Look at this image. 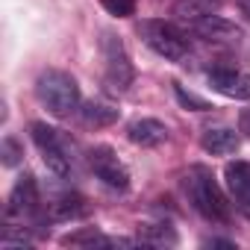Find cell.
<instances>
[{
    "label": "cell",
    "mask_w": 250,
    "mask_h": 250,
    "mask_svg": "<svg viewBox=\"0 0 250 250\" xmlns=\"http://www.w3.org/2000/svg\"><path fill=\"white\" fill-rule=\"evenodd\" d=\"M191 33H197L200 39L212 42V44H235L241 42V27H235L232 21L221 18V15H206L191 21Z\"/></svg>",
    "instance_id": "cell-7"
},
{
    "label": "cell",
    "mask_w": 250,
    "mask_h": 250,
    "mask_svg": "<svg viewBox=\"0 0 250 250\" xmlns=\"http://www.w3.org/2000/svg\"><path fill=\"white\" fill-rule=\"evenodd\" d=\"M139 241L150 244V247H174L180 241L177 229L171 224H139Z\"/></svg>",
    "instance_id": "cell-14"
},
{
    "label": "cell",
    "mask_w": 250,
    "mask_h": 250,
    "mask_svg": "<svg viewBox=\"0 0 250 250\" xmlns=\"http://www.w3.org/2000/svg\"><path fill=\"white\" fill-rule=\"evenodd\" d=\"M100 3L115 18H130V15H136V0H100Z\"/></svg>",
    "instance_id": "cell-21"
},
{
    "label": "cell",
    "mask_w": 250,
    "mask_h": 250,
    "mask_svg": "<svg viewBox=\"0 0 250 250\" xmlns=\"http://www.w3.org/2000/svg\"><path fill=\"white\" fill-rule=\"evenodd\" d=\"M174 97H177V103H180L183 109H191V112H209V109H212V103H209L206 97L188 91V88L180 85V83H174Z\"/></svg>",
    "instance_id": "cell-19"
},
{
    "label": "cell",
    "mask_w": 250,
    "mask_h": 250,
    "mask_svg": "<svg viewBox=\"0 0 250 250\" xmlns=\"http://www.w3.org/2000/svg\"><path fill=\"white\" fill-rule=\"evenodd\" d=\"M224 180H227L229 194L241 206H250V162H227Z\"/></svg>",
    "instance_id": "cell-11"
},
{
    "label": "cell",
    "mask_w": 250,
    "mask_h": 250,
    "mask_svg": "<svg viewBox=\"0 0 250 250\" xmlns=\"http://www.w3.org/2000/svg\"><path fill=\"white\" fill-rule=\"evenodd\" d=\"M59 241H62L65 247H109V238L100 235L94 227H83V229H77V232H68V235H62Z\"/></svg>",
    "instance_id": "cell-17"
},
{
    "label": "cell",
    "mask_w": 250,
    "mask_h": 250,
    "mask_svg": "<svg viewBox=\"0 0 250 250\" xmlns=\"http://www.w3.org/2000/svg\"><path fill=\"white\" fill-rule=\"evenodd\" d=\"M127 139L139 147H159L168 139V127L156 118H136L127 127Z\"/></svg>",
    "instance_id": "cell-9"
},
{
    "label": "cell",
    "mask_w": 250,
    "mask_h": 250,
    "mask_svg": "<svg viewBox=\"0 0 250 250\" xmlns=\"http://www.w3.org/2000/svg\"><path fill=\"white\" fill-rule=\"evenodd\" d=\"M39 203H42V197H39L36 177H33V174H21V177L15 180V186H12V191H9V206H6V212H9L12 218H30V215L39 212Z\"/></svg>",
    "instance_id": "cell-6"
},
{
    "label": "cell",
    "mask_w": 250,
    "mask_h": 250,
    "mask_svg": "<svg viewBox=\"0 0 250 250\" xmlns=\"http://www.w3.org/2000/svg\"><path fill=\"white\" fill-rule=\"evenodd\" d=\"M100 50H103V59H106V80H103L106 91L124 94L136 80V68L130 62L127 47H124V42L115 33H103L100 36Z\"/></svg>",
    "instance_id": "cell-3"
},
{
    "label": "cell",
    "mask_w": 250,
    "mask_h": 250,
    "mask_svg": "<svg viewBox=\"0 0 250 250\" xmlns=\"http://www.w3.org/2000/svg\"><path fill=\"white\" fill-rule=\"evenodd\" d=\"M206 247H235L232 241H227V238H209V241H203Z\"/></svg>",
    "instance_id": "cell-23"
},
{
    "label": "cell",
    "mask_w": 250,
    "mask_h": 250,
    "mask_svg": "<svg viewBox=\"0 0 250 250\" xmlns=\"http://www.w3.org/2000/svg\"><path fill=\"white\" fill-rule=\"evenodd\" d=\"M85 212H88V206H85V200L80 194H62V197L47 203V215L53 221H77Z\"/></svg>",
    "instance_id": "cell-13"
},
{
    "label": "cell",
    "mask_w": 250,
    "mask_h": 250,
    "mask_svg": "<svg viewBox=\"0 0 250 250\" xmlns=\"http://www.w3.org/2000/svg\"><path fill=\"white\" fill-rule=\"evenodd\" d=\"M235 6H238V12L250 21V0H235Z\"/></svg>",
    "instance_id": "cell-24"
},
{
    "label": "cell",
    "mask_w": 250,
    "mask_h": 250,
    "mask_svg": "<svg viewBox=\"0 0 250 250\" xmlns=\"http://www.w3.org/2000/svg\"><path fill=\"white\" fill-rule=\"evenodd\" d=\"M118 118H121V112L112 103H103V100H88L80 109V121L85 124V127H94V130L109 127V124H115Z\"/></svg>",
    "instance_id": "cell-12"
},
{
    "label": "cell",
    "mask_w": 250,
    "mask_h": 250,
    "mask_svg": "<svg viewBox=\"0 0 250 250\" xmlns=\"http://www.w3.org/2000/svg\"><path fill=\"white\" fill-rule=\"evenodd\" d=\"M142 39H145V44H147L153 53H159V56L168 59V62H180V59H186V53H188L186 39H183L171 24H165V21H145V24H142Z\"/></svg>",
    "instance_id": "cell-4"
},
{
    "label": "cell",
    "mask_w": 250,
    "mask_h": 250,
    "mask_svg": "<svg viewBox=\"0 0 250 250\" xmlns=\"http://www.w3.org/2000/svg\"><path fill=\"white\" fill-rule=\"evenodd\" d=\"M186 194L191 200V206L206 218V221H229V203L221 191V186L215 183L212 171H206L203 165L191 168L186 177Z\"/></svg>",
    "instance_id": "cell-1"
},
{
    "label": "cell",
    "mask_w": 250,
    "mask_h": 250,
    "mask_svg": "<svg viewBox=\"0 0 250 250\" xmlns=\"http://www.w3.org/2000/svg\"><path fill=\"white\" fill-rule=\"evenodd\" d=\"M36 97L56 118H68L80 109V85L65 71H44L36 80Z\"/></svg>",
    "instance_id": "cell-2"
},
{
    "label": "cell",
    "mask_w": 250,
    "mask_h": 250,
    "mask_svg": "<svg viewBox=\"0 0 250 250\" xmlns=\"http://www.w3.org/2000/svg\"><path fill=\"white\" fill-rule=\"evenodd\" d=\"M218 9V0H177L174 3V15L180 21H197V18H206V15H215Z\"/></svg>",
    "instance_id": "cell-15"
},
{
    "label": "cell",
    "mask_w": 250,
    "mask_h": 250,
    "mask_svg": "<svg viewBox=\"0 0 250 250\" xmlns=\"http://www.w3.org/2000/svg\"><path fill=\"white\" fill-rule=\"evenodd\" d=\"M30 133H33V142L39 145V150H44V147H56V145H65L62 133L53 130V127H47L44 121H36L33 127H30Z\"/></svg>",
    "instance_id": "cell-18"
},
{
    "label": "cell",
    "mask_w": 250,
    "mask_h": 250,
    "mask_svg": "<svg viewBox=\"0 0 250 250\" xmlns=\"http://www.w3.org/2000/svg\"><path fill=\"white\" fill-rule=\"evenodd\" d=\"M200 145H203V150L212 153V156H229V153L238 150L241 139H238V133L229 130V127H209V130L200 136Z\"/></svg>",
    "instance_id": "cell-10"
},
{
    "label": "cell",
    "mask_w": 250,
    "mask_h": 250,
    "mask_svg": "<svg viewBox=\"0 0 250 250\" xmlns=\"http://www.w3.org/2000/svg\"><path fill=\"white\" fill-rule=\"evenodd\" d=\"M88 165L106 188H112V191H127L130 188V171L124 168V162L115 156L112 147H94L88 153Z\"/></svg>",
    "instance_id": "cell-5"
},
{
    "label": "cell",
    "mask_w": 250,
    "mask_h": 250,
    "mask_svg": "<svg viewBox=\"0 0 250 250\" xmlns=\"http://www.w3.org/2000/svg\"><path fill=\"white\" fill-rule=\"evenodd\" d=\"M42 159L44 165L59 177V180H68L74 174V165H71V153H68V145H56V147H44L42 150Z\"/></svg>",
    "instance_id": "cell-16"
},
{
    "label": "cell",
    "mask_w": 250,
    "mask_h": 250,
    "mask_svg": "<svg viewBox=\"0 0 250 250\" xmlns=\"http://www.w3.org/2000/svg\"><path fill=\"white\" fill-rule=\"evenodd\" d=\"M209 85L232 100H250V74L232 71V68H215L209 71Z\"/></svg>",
    "instance_id": "cell-8"
},
{
    "label": "cell",
    "mask_w": 250,
    "mask_h": 250,
    "mask_svg": "<svg viewBox=\"0 0 250 250\" xmlns=\"http://www.w3.org/2000/svg\"><path fill=\"white\" fill-rule=\"evenodd\" d=\"M0 156H3V165H6V168L21 165V159H24V147H21V142H18L15 136H6L3 142H0Z\"/></svg>",
    "instance_id": "cell-20"
},
{
    "label": "cell",
    "mask_w": 250,
    "mask_h": 250,
    "mask_svg": "<svg viewBox=\"0 0 250 250\" xmlns=\"http://www.w3.org/2000/svg\"><path fill=\"white\" fill-rule=\"evenodd\" d=\"M238 127H241V133L250 139V109H241V115H238Z\"/></svg>",
    "instance_id": "cell-22"
}]
</instances>
